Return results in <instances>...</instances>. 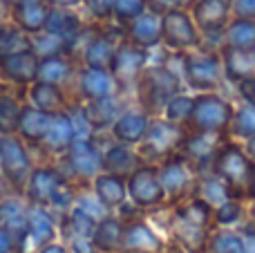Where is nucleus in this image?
Instances as JSON below:
<instances>
[{
	"label": "nucleus",
	"mask_w": 255,
	"mask_h": 253,
	"mask_svg": "<svg viewBox=\"0 0 255 253\" xmlns=\"http://www.w3.org/2000/svg\"><path fill=\"white\" fill-rule=\"evenodd\" d=\"M202 45V31L190 9H170L161 13V47L166 52H188Z\"/></svg>",
	"instance_id": "obj_9"
},
{
	"label": "nucleus",
	"mask_w": 255,
	"mask_h": 253,
	"mask_svg": "<svg viewBox=\"0 0 255 253\" xmlns=\"http://www.w3.org/2000/svg\"><path fill=\"white\" fill-rule=\"evenodd\" d=\"M145 9H148L145 0H115V4H112V22L119 27H126L128 22L139 18Z\"/></svg>",
	"instance_id": "obj_45"
},
{
	"label": "nucleus",
	"mask_w": 255,
	"mask_h": 253,
	"mask_svg": "<svg viewBox=\"0 0 255 253\" xmlns=\"http://www.w3.org/2000/svg\"><path fill=\"white\" fill-rule=\"evenodd\" d=\"M74 88L81 97V103L99 101V99H108L112 94H121L110 70H99V67H88V65H79L74 76Z\"/></svg>",
	"instance_id": "obj_15"
},
{
	"label": "nucleus",
	"mask_w": 255,
	"mask_h": 253,
	"mask_svg": "<svg viewBox=\"0 0 255 253\" xmlns=\"http://www.w3.org/2000/svg\"><path fill=\"white\" fill-rule=\"evenodd\" d=\"M49 121L52 115L43 112L38 108H34L31 103H22V112H20V124H18V137L27 143L29 148H40L45 134H47Z\"/></svg>",
	"instance_id": "obj_27"
},
{
	"label": "nucleus",
	"mask_w": 255,
	"mask_h": 253,
	"mask_svg": "<svg viewBox=\"0 0 255 253\" xmlns=\"http://www.w3.org/2000/svg\"><path fill=\"white\" fill-rule=\"evenodd\" d=\"M242 218H244V204L238 197H229L220 206L213 209V222L217 227H235V224L242 222Z\"/></svg>",
	"instance_id": "obj_43"
},
{
	"label": "nucleus",
	"mask_w": 255,
	"mask_h": 253,
	"mask_svg": "<svg viewBox=\"0 0 255 253\" xmlns=\"http://www.w3.org/2000/svg\"><path fill=\"white\" fill-rule=\"evenodd\" d=\"M193 108H195V92L193 94L179 92L166 103L161 117L168 121H172V124H177V126L188 128V121H190V117H193Z\"/></svg>",
	"instance_id": "obj_41"
},
{
	"label": "nucleus",
	"mask_w": 255,
	"mask_h": 253,
	"mask_svg": "<svg viewBox=\"0 0 255 253\" xmlns=\"http://www.w3.org/2000/svg\"><path fill=\"white\" fill-rule=\"evenodd\" d=\"M92 193L108 211L119 209L121 204L128 200V179L121 175H112V173H101L92 179Z\"/></svg>",
	"instance_id": "obj_28"
},
{
	"label": "nucleus",
	"mask_w": 255,
	"mask_h": 253,
	"mask_svg": "<svg viewBox=\"0 0 255 253\" xmlns=\"http://www.w3.org/2000/svg\"><path fill=\"white\" fill-rule=\"evenodd\" d=\"M67 247H70L72 253H99V249L92 242V238H70V240H67Z\"/></svg>",
	"instance_id": "obj_51"
},
{
	"label": "nucleus",
	"mask_w": 255,
	"mask_h": 253,
	"mask_svg": "<svg viewBox=\"0 0 255 253\" xmlns=\"http://www.w3.org/2000/svg\"><path fill=\"white\" fill-rule=\"evenodd\" d=\"M124 38L150 52L161 47V16L145 9L139 18H134L124 27Z\"/></svg>",
	"instance_id": "obj_19"
},
{
	"label": "nucleus",
	"mask_w": 255,
	"mask_h": 253,
	"mask_svg": "<svg viewBox=\"0 0 255 253\" xmlns=\"http://www.w3.org/2000/svg\"><path fill=\"white\" fill-rule=\"evenodd\" d=\"M177 61L184 85L193 92H217L226 81L220 49L199 45L188 52H177Z\"/></svg>",
	"instance_id": "obj_2"
},
{
	"label": "nucleus",
	"mask_w": 255,
	"mask_h": 253,
	"mask_svg": "<svg viewBox=\"0 0 255 253\" xmlns=\"http://www.w3.org/2000/svg\"><path fill=\"white\" fill-rule=\"evenodd\" d=\"M226 134H213V132H197V130H186V137L181 141L179 152L193 164V168L199 175L208 173L213 166L217 150Z\"/></svg>",
	"instance_id": "obj_13"
},
{
	"label": "nucleus",
	"mask_w": 255,
	"mask_h": 253,
	"mask_svg": "<svg viewBox=\"0 0 255 253\" xmlns=\"http://www.w3.org/2000/svg\"><path fill=\"white\" fill-rule=\"evenodd\" d=\"M97 222L99 220L92 213L72 204L61 218V233L65 240H70V238H92Z\"/></svg>",
	"instance_id": "obj_33"
},
{
	"label": "nucleus",
	"mask_w": 255,
	"mask_h": 253,
	"mask_svg": "<svg viewBox=\"0 0 255 253\" xmlns=\"http://www.w3.org/2000/svg\"><path fill=\"white\" fill-rule=\"evenodd\" d=\"M251 220H255V200H253V204H251Z\"/></svg>",
	"instance_id": "obj_58"
},
{
	"label": "nucleus",
	"mask_w": 255,
	"mask_h": 253,
	"mask_svg": "<svg viewBox=\"0 0 255 253\" xmlns=\"http://www.w3.org/2000/svg\"><path fill=\"white\" fill-rule=\"evenodd\" d=\"M49 7H65V9H79L83 0H45Z\"/></svg>",
	"instance_id": "obj_53"
},
{
	"label": "nucleus",
	"mask_w": 255,
	"mask_h": 253,
	"mask_svg": "<svg viewBox=\"0 0 255 253\" xmlns=\"http://www.w3.org/2000/svg\"><path fill=\"white\" fill-rule=\"evenodd\" d=\"M29 211V242L40 249V247L49 245L56 240V222L54 215L43 206H27Z\"/></svg>",
	"instance_id": "obj_32"
},
{
	"label": "nucleus",
	"mask_w": 255,
	"mask_h": 253,
	"mask_svg": "<svg viewBox=\"0 0 255 253\" xmlns=\"http://www.w3.org/2000/svg\"><path fill=\"white\" fill-rule=\"evenodd\" d=\"M238 233H240V238H242L244 253H255V220L242 224V227L238 229Z\"/></svg>",
	"instance_id": "obj_49"
},
{
	"label": "nucleus",
	"mask_w": 255,
	"mask_h": 253,
	"mask_svg": "<svg viewBox=\"0 0 255 253\" xmlns=\"http://www.w3.org/2000/svg\"><path fill=\"white\" fill-rule=\"evenodd\" d=\"M58 170L70 182H92L103 170V148L99 146L94 134L76 137L58 157Z\"/></svg>",
	"instance_id": "obj_4"
},
{
	"label": "nucleus",
	"mask_w": 255,
	"mask_h": 253,
	"mask_svg": "<svg viewBox=\"0 0 255 253\" xmlns=\"http://www.w3.org/2000/svg\"><path fill=\"white\" fill-rule=\"evenodd\" d=\"M9 7H11L9 0H0V20H7L9 18Z\"/></svg>",
	"instance_id": "obj_57"
},
{
	"label": "nucleus",
	"mask_w": 255,
	"mask_h": 253,
	"mask_svg": "<svg viewBox=\"0 0 255 253\" xmlns=\"http://www.w3.org/2000/svg\"><path fill=\"white\" fill-rule=\"evenodd\" d=\"M224 45L235 49H255V20L253 18H240L233 16L224 29Z\"/></svg>",
	"instance_id": "obj_35"
},
{
	"label": "nucleus",
	"mask_w": 255,
	"mask_h": 253,
	"mask_svg": "<svg viewBox=\"0 0 255 253\" xmlns=\"http://www.w3.org/2000/svg\"><path fill=\"white\" fill-rule=\"evenodd\" d=\"M128 197L139 209H150L166 200V191L159 179L157 164H141L128 177Z\"/></svg>",
	"instance_id": "obj_12"
},
{
	"label": "nucleus",
	"mask_w": 255,
	"mask_h": 253,
	"mask_svg": "<svg viewBox=\"0 0 255 253\" xmlns=\"http://www.w3.org/2000/svg\"><path fill=\"white\" fill-rule=\"evenodd\" d=\"M74 139H76V126H74V119H72V112L61 110L52 115L47 134H45L40 148L52 157H61Z\"/></svg>",
	"instance_id": "obj_21"
},
{
	"label": "nucleus",
	"mask_w": 255,
	"mask_h": 253,
	"mask_svg": "<svg viewBox=\"0 0 255 253\" xmlns=\"http://www.w3.org/2000/svg\"><path fill=\"white\" fill-rule=\"evenodd\" d=\"M119 97L121 94H112V97H108V99L81 103V106H83L85 121H88L90 130H92L94 134L106 132V130H110V126L115 124V119L119 117V112H121Z\"/></svg>",
	"instance_id": "obj_29"
},
{
	"label": "nucleus",
	"mask_w": 255,
	"mask_h": 253,
	"mask_svg": "<svg viewBox=\"0 0 255 253\" xmlns=\"http://www.w3.org/2000/svg\"><path fill=\"white\" fill-rule=\"evenodd\" d=\"M175 220L181 222L195 224V227H211L213 222V206L206 200L193 195L190 200H181V204H177L175 209Z\"/></svg>",
	"instance_id": "obj_36"
},
{
	"label": "nucleus",
	"mask_w": 255,
	"mask_h": 253,
	"mask_svg": "<svg viewBox=\"0 0 255 253\" xmlns=\"http://www.w3.org/2000/svg\"><path fill=\"white\" fill-rule=\"evenodd\" d=\"M38 79V54L34 49L16 52L0 58V81L27 92L34 81Z\"/></svg>",
	"instance_id": "obj_14"
},
{
	"label": "nucleus",
	"mask_w": 255,
	"mask_h": 253,
	"mask_svg": "<svg viewBox=\"0 0 255 253\" xmlns=\"http://www.w3.org/2000/svg\"><path fill=\"white\" fill-rule=\"evenodd\" d=\"M31 49L38 54V58L40 56H52V54H70V47H67L65 40L58 38V36H54V34H49V31H45V29L40 31V34L31 36Z\"/></svg>",
	"instance_id": "obj_44"
},
{
	"label": "nucleus",
	"mask_w": 255,
	"mask_h": 253,
	"mask_svg": "<svg viewBox=\"0 0 255 253\" xmlns=\"http://www.w3.org/2000/svg\"><path fill=\"white\" fill-rule=\"evenodd\" d=\"M184 79L166 63H148L134 85L136 106L150 117H161L166 103L175 94L184 92Z\"/></svg>",
	"instance_id": "obj_1"
},
{
	"label": "nucleus",
	"mask_w": 255,
	"mask_h": 253,
	"mask_svg": "<svg viewBox=\"0 0 255 253\" xmlns=\"http://www.w3.org/2000/svg\"><path fill=\"white\" fill-rule=\"evenodd\" d=\"M150 119L152 117L145 115L139 106L136 108H128V110H121L119 117L115 119V124L110 126V137L119 143H126V146H139L141 139L145 137V130L150 126Z\"/></svg>",
	"instance_id": "obj_17"
},
{
	"label": "nucleus",
	"mask_w": 255,
	"mask_h": 253,
	"mask_svg": "<svg viewBox=\"0 0 255 253\" xmlns=\"http://www.w3.org/2000/svg\"><path fill=\"white\" fill-rule=\"evenodd\" d=\"M16 251V242H13L11 233L4 227H0V253H13Z\"/></svg>",
	"instance_id": "obj_52"
},
{
	"label": "nucleus",
	"mask_w": 255,
	"mask_h": 253,
	"mask_svg": "<svg viewBox=\"0 0 255 253\" xmlns=\"http://www.w3.org/2000/svg\"><path fill=\"white\" fill-rule=\"evenodd\" d=\"M157 168H159L161 186L166 191V200L181 202L184 197H188L193 193L199 173L193 168V164L179 150L172 152L170 157H166L161 164H157Z\"/></svg>",
	"instance_id": "obj_11"
},
{
	"label": "nucleus",
	"mask_w": 255,
	"mask_h": 253,
	"mask_svg": "<svg viewBox=\"0 0 255 253\" xmlns=\"http://www.w3.org/2000/svg\"><path fill=\"white\" fill-rule=\"evenodd\" d=\"M206 253H244L242 238H240L238 231H233L229 227L211 231L206 242Z\"/></svg>",
	"instance_id": "obj_42"
},
{
	"label": "nucleus",
	"mask_w": 255,
	"mask_h": 253,
	"mask_svg": "<svg viewBox=\"0 0 255 253\" xmlns=\"http://www.w3.org/2000/svg\"><path fill=\"white\" fill-rule=\"evenodd\" d=\"M226 134L231 139H235V141H247V139L255 137V106L240 101V106L233 112V119H231Z\"/></svg>",
	"instance_id": "obj_39"
},
{
	"label": "nucleus",
	"mask_w": 255,
	"mask_h": 253,
	"mask_svg": "<svg viewBox=\"0 0 255 253\" xmlns=\"http://www.w3.org/2000/svg\"><path fill=\"white\" fill-rule=\"evenodd\" d=\"M235 90H238L240 101L249 103V106H255V76H249V79L235 83Z\"/></svg>",
	"instance_id": "obj_48"
},
{
	"label": "nucleus",
	"mask_w": 255,
	"mask_h": 253,
	"mask_svg": "<svg viewBox=\"0 0 255 253\" xmlns=\"http://www.w3.org/2000/svg\"><path fill=\"white\" fill-rule=\"evenodd\" d=\"M124 229L126 224L121 218H112V215H103L97 222V229L92 233V242L101 253L121 251V242H124Z\"/></svg>",
	"instance_id": "obj_31"
},
{
	"label": "nucleus",
	"mask_w": 255,
	"mask_h": 253,
	"mask_svg": "<svg viewBox=\"0 0 255 253\" xmlns=\"http://www.w3.org/2000/svg\"><path fill=\"white\" fill-rule=\"evenodd\" d=\"M112 4H115V0H83L81 7L85 9L92 22L106 25V22H112Z\"/></svg>",
	"instance_id": "obj_46"
},
{
	"label": "nucleus",
	"mask_w": 255,
	"mask_h": 253,
	"mask_svg": "<svg viewBox=\"0 0 255 253\" xmlns=\"http://www.w3.org/2000/svg\"><path fill=\"white\" fill-rule=\"evenodd\" d=\"M186 137V128L177 126L163 117H152L150 126L145 130V137L136 146L141 159L145 164H161L166 157L177 152L181 148V141Z\"/></svg>",
	"instance_id": "obj_7"
},
{
	"label": "nucleus",
	"mask_w": 255,
	"mask_h": 253,
	"mask_svg": "<svg viewBox=\"0 0 255 253\" xmlns=\"http://www.w3.org/2000/svg\"><path fill=\"white\" fill-rule=\"evenodd\" d=\"M233 112H235V106L229 99L222 97L220 92H195L193 117H190L186 130L226 134L231 119H233Z\"/></svg>",
	"instance_id": "obj_6"
},
{
	"label": "nucleus",
	"mask_w": 255,
	"mask_h": 253,
	"mask_svg": "<svg viewBox=\"0 0 255 253\" xmlns=\"http://www.w3.org/2000/svg\"><path fill=\"white\" fill-rule=\"evenodd\" d=\"M231 13L255 20V0H231Z\"/></svg>",
	"instance_id": "obj_50"
},
{
	"label": "nucleus",
	"mask_w": 255,
	"mask_h": 253,
	"mask_svg": "<svg viewBox=\"0 0 255 253\" xmlns=\"http://www.w3.org/2000/svg\"><path fill=\"white\" fill-rule=\"evenodd\" d=\"M253 63H255V49H253Z\"/></svg>",
	"instance_id": "obj_60"
},
{
	"label": "nucleus",
	"mask_w": 255,
	"mask_h": 253,
	"mask_svg": "<svg viewBox=\"0 0 255 253\" xmlns=\"http://www.w3.org/2000/svg\"><path fill=\"white\" fill-rule=\"evenodd\" d=\"M34 170L29 146L18 134H0V177L16 193L25 191V184Z\"/></svg>",
	"instance_id": "obj_8"
},
{
	"label": "nucleus",
	"mask_w": 255,
	"mask_h": 253,
	"mask_svg": "<svg viewBox=\"0 0 255 253\" xmlns=\"http://www.w3.org/2000/svg\"><path fill=\"white\" fill-rule=\"evenodd\" d=\"M211 173H215L229 186L231 195L242 200L247 195L249 175H251V157L247 155L244 146L235 139H224L213 159Z\"/></svg>",
	"instance_id": "obj_5"
},
{
	"label": "nucleus",
	"mask_w": 255,
	"mask_h": 253,
	"mask_svg": "<svg viewBox=\"0 0 255 253\" xmlns=\"http://www.w3.org/2000/svg\"><path fill=\"white\" fill-rule=\"evenodd\" d=\"M25 101L31 103L34 108H38V110L49 112V115L70 108V99H67V92L63 85L47 83V81H38V79L27 88Z\"/></svg>",
	"instance_id": "obj_23"
},
{
	"label": "nucleus",
	"mask_w": 255,
	"mask_h": 253,
	"mask_svg": "<svg viewBox=\"0 0 255 253\" xmlns=\"http://www.w3.org/2000/svg\"><path fill=\"white\" fill-rule=\"evenodd\" d=\"M88 22L83 20L81 13H76V9H65V7H49V16L45 22V31L58 36L67 43L70 54L74 52V45L79 40L81 31L85 29Z\"/></svg>",
	"instance_id": "obj_20"
},
{
	"label": "nucleus",
	"mask_w": 255,
	"mask_h": 253,
	"mask_svg": "<svg viewBox=\"0 0 255 253\" xmlns=\"http://www.w3.org/2000/svg\"><path fill=\"white\" fill-rule=\"evenodd\" d=\"M9 2H34V0H9Z\"/></svg>",
	"instance_id": "obj_59"
},
{
	"label": "nucleus",
	"mask_w": 255,
	"mask_h": 253,
	"mask_svg": "<svg viewBox=\"0 0 255 253\" xmlns=\"http://www.w3.org/2000/svg\"><path fill=\"white\" fill-rule=\"evenodd\" d=\"M25 99L9 90H0V134H18V124H20V112Z\"/></svg>",
	"instance_id": "obj_37"
},
{
	"label": "nucleus",
	"mask_w": 255,
	"mask_h": 253,
	"mask_svg": "<svg viewBox=\"0 0 255 253\" xmlns=\"http://www.w3.org/2000/svg\"><path fill=\"white\" fill-rule=\"evenodd\" d=\"M148 63H150V49L136 47V45H132L126 38L119 40L115 58H112V65H110V74L121 94H126L128 90H134L136 81H139L141 72L145 70Z\"/></svg>",
	"instance_id": "obj_10"
},
{
	"label": "nucleus",
	"mask_w": 255,
	"mask_h": 253,
	"mask_svg": "<svg viewBox=\"0 0 255 253\" xmlns=\"http://www.w3.org/2000/svg\"><path fill=\"white\" fill-rule=\"evenodd\" d=\"M36 253H67V249H65V245H61V242L54 240V242H49V245L36 249Z\"/></svg>",
	"instance_id": "obj_54"
},
{
	"label": "nucleus",
	"mask_w": 255,
	"mask_h": 253,
	"mask_svg": "<svg viewBox=\"0 0 255 253\" xmlns=\"http://www.w3.org/2000/svg\"><path fill=\"white\" fill-rule=\"evenodd\" d=\"M193 193L197 197H202V200H206L213 209H215V206H220L224 200L233 197V195H231V191H229V186H226V184L222 182L215 173H211V170L199 175L197 182H195Z\"/></svg>",
	"instance_id": "obj_38"
},
{
	"label": "nucleus",
	"mask_w": 255,
	"mask_h": 253,
	"mask_svg": "<svg viewBox=\"0 0 255 253\" xmlns=\"http://www.w3.org/2000/svg\"><path fill=\"white\" fill-rule=\"evenodd\" d=\"M0 27H2V20H0Z\"/></svg>",
	"instance_id": "obj_61"
},
{
	"label": "nucleus",
	"mask_w": 255,
	"mask_h": 253,
	"mask_svg": "<svg viewBox=\"0 0 255 253\" xmlns=\"http://www.w3.org/2000/svg\"><path fill=\"white\" fill-rule=\"evenodd\" d=\"M0 90H2V85H0Z\"/></svg>",
	"instance_id": "obj_62"
},
{
	"label": "nucleus",
	"mask_w": 255,
	"mask_h": 253,
	"mask_svg": "<svg viewBox=\"0 0 255 253\" xmlns=\"http://www.w3.org/2000/svg\"><path fill=\"white\" fill-rule=\"evenodd\" d=\"M22 193L31 206H43L47 211L58 209L61 213H65L74 204V195L70 193V179L58 170V166H34Z\"/></svg>",
	"instance_id": "obj_3"
},
{
	"label": "nucleus",
	"mask_w": 255,
	"mask_h": 253,
	"mask_svg": "<svg viewBox=\"0 0 255 253\" xmlns=\"http://www.w3.org/2000/svg\"><path fill=\"white\" fill-rule=\"evenodd\" d=\"M195 2H197V0H145L150 11L159 13V16L170 11V9H190Z\"/></svg>",
	"instance_id": "obj_47"
},
{
	"label": "nucleus",
	"mask_w": 255,
	"mask_h": 253,
	"mask_svg": "<svg viewBox=\"0 0 255 253\" xmlns=\"http://www.w3.org/2000/svg\"><path fill=\"white\" fill-rule=\"evenodd\" d=\"M242 146H244V150H247V155L251 157V159H255V137L247 139V141H242Z\"/></svg>",
	"instance_id": "obj_56"
},
{
	"label": "nucleus",
	"mask_w": 255,
	"mask_h": 253,
	"mask_svg": "<svg viewBox=\"0 0 255 253\" xmlns=\"http://www.w3.org/2000/svg\"><path fill=\"white\" fill-rule=\"evenodd\" d=\"M222 54V65H224V79L229 83H240V81L255 76V63H253V52L247 49H235L229 45L220 47Z\"/></svg>",
	"instance_id": "obj_30"
},
{
	"label": "nucleus",
	"mask_w": 255,
	"mask_h": 253,
	"mask_svg": "<svg viewBox=\"0 0 255 253\" xmlns=\"http://www.w3.org/2000/svg\"><path fill=\"white\" fill-rule=\"evenodd\" d=\"M121 251H126V253H161L163 240L145 220L139 218V220H134V222L126 224Z\"/></svg>",
	"instance_id": "obj_22"
},
{
	"label": "nucleus",
	"mask_w": 255,
	"mask_h": 253,
	"mask_svg": "<svg viewBox=\"0 0 255 253\" xmlns=\"http://www.w3.org/2000/svg\"><path fill=\"white\" fill-rule=\"evenodd\" d=\"M0 227L11 233L16 251H22L29 245V211L18 197L0 200Z\"/></svg>",
	"instance_id": "obj_18"
},
{
	"label": "nucleus",
	"mask_w": 255,
	"mask_h": 253,
	"mask_svg": "<svg viewBox=\"0 0 255 253\" xmlns=\"http://www.w3.org/2000/svg\"><path fill=\"white\" fill-rule=\"evenodd\" d=\"M247 195L255 200V159H251V175H249V186H247Z\"/></svg>",
	"instance_id": "obj_55"
},
{
	"label": "nucleus",
	"mask_w": 255,
	"mask_h": 253,
	"mask_svg": "<svg viewBox=\"0 0 255 253\" xmlns=\"http://www.w3.org/2000/svg\"><path fill=\"white\" fill-rule=\"evenodd\" d=\"M195 25L199 27L202 36L224 34L229 20L233 18L231 13V0H197L190 7Z\"/></svg>",
	"instance_id": "obj_16"
},
{
	"label": "nucleus",
	"mask_w": 255,
	"mask_h": 253,
	"mask_svg": "<svg viewBox=\"0 0 255 253\" xmlns=\"http://www.w3.org/2000/svg\"><path fill=\"white\" fill-rule=\"evenodd\" d=\"M47 16H49V4L45 0H34V2H11L7 20H11L22 31L34 36L45 29Z\"/></svg>",
	"instance_id": "obj_25"
},
{
	"label": "nucleus",
	"mask_w": 255,
	"mask_h": 253,
	"mask_svg": "<svg viewBox=\"0 0 255 253\" xmlns=\"http://www.w3.org/2000/svg\"><path fill=\"white\" fill-rule=\"evenodd\" d=\"M141 164H145L141 159L139 150L134 146H126L112 139V143L108 148H103V170L112 175H121V177H130Z\"/></svg>",
	"instance_id": "obj_24"
},
{
	"label": "nucleus",
	"mask_w": 255,
	"mask_h": 253,
	"mask_svg": "<svg viewBox=\"0 0 255 253\" xmlns=\"http://www.w3.org/2000/svg\"><path fill=\"white\" fill-rule=\"evenodd\" d=\"M76 70H79V63L70 54H52V56L38 58V81L67 88L70 83H74Z\"/></svg>",
	"instance_id": "obj_26"
},
{
	"label": "nucleus",
	"mask_w": 255,
	"mask_h": 253,
	"mask_svg": "<svg viewBox=\"0 0 255 253\" xmlns=\"http://www.w3.org/2000/svg\"><path fill=\"white\" fill-rule=\"evenodd\" d=\"M25 49H31V36L22 31L18 25H13L11 20H2V27H0V58L16 52H25Z\"/></svg>",
	"instance_id": "obj_40"
},
{
	"label": "nucleus",
	"mask_w": 255,
	"mask_h": 253,
	"mask_svg": "<svg viewBox=\"0 0 255 253\" xmlns=\"http://www.w3.org/2000/svg\"><path fill=\"white\" fill-rule=\"evenodd\" d=\"M172 233H175V242L181 245V249L186 253H206L211 229L195 227V224L181 222V220H172Z\"/></svg>",
	"instance_id": "obj_34"
}]
</instances>
